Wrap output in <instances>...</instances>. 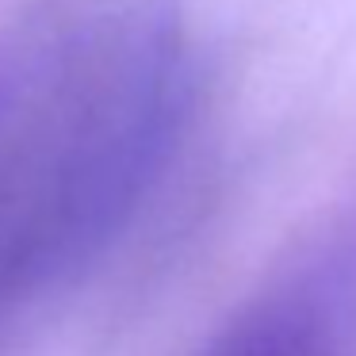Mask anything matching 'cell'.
<instances>
[{
    "mask_svg": "<svg viewBox=\"0 0 356 356\" xmlns=\"http://www.w3.org/2000/svg\"><path fill=\"white\" fill-rule=\"evenodd\" d=\"M200 104L165 4L58 19L0 47V337L115 249Z\"/></svg>",
    "mask_w": 356,
    "mask_h": 356,
    "instance_id": "6da1fadb",
    "label": "cell"
},
{
    "mask_svg": "<svg viewBox=\"0 0 356 356\" xmlns=\"http://www.w3.org/2000/svg\"><path fill=\"white\" fill-rule=\"evenodd\" d=\"M356 241L307 261L222 325L200 356H353Z\"/></svg>",
    "mask_w": 356,
    "mask_h": 356,
    "instance_id": "7a4b0ae2",
    "label": "cell"
}]
</instances>
